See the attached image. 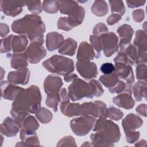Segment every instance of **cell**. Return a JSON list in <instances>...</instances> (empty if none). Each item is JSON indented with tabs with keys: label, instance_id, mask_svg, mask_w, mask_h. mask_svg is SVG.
<instances>
[{
	"label": "cell",
	"instance_id": "obj_7",
	"mask_svg": "<svg viewBox=\"0 0 147 147\" xmlns=\"http://www.w3.org/2000/svg\"><path fill=\"white\" fill-rule=\"evenodd\" d=\"M89 92V84L77 78L68 87V95L72 101H76L84 97L87 98Z\"/></svg>",
	"mask_w": 147,
	"mask_h": 147
},
{
	"label": "cell",
	"instance_id": "obj_47",
	"mask_svg": "<svg viewBox=\"0 0 147 147\" xmlns=\"http://www.w3.org/2000/svg\"><path fill=\"white\" fill-rule=\"evenodd\" d=\"M121 19V16L118 14H113L112 15L109 17L107 20V22L109 25H111L117 23Z\"/></svg>",
	"mask_w": 147,
	"mask_h": 147
},
{
	"label": "cell",
	"instance_id": "obj_26",
	"mask_svg": "<svg viewBox=\"0 0 147 147\" xmlns=\"http://www.w3.org/2000/svg\"><path fill=\"white\" fill-rule=\"evenodd\" d=\"M77 47L76 42L71 38L66 39L59 49V53L62 55L73 56Z\"/></svg>",
	"mask_w": 147,
	"mask_h": 147
},
{
	"label": "cell",
	"instance_id": "obj_51",
	"mask_svg": "<svg viewBox=\"0 0 147 147\" xmlns=\"http://www.w3.org/2000/svg\"><path fill=\"white\" fill-rule=\"evenodd\" d=\"M4 27H3V25L2 24V23L1 24V29L3 30H1V36L2 37H3L4 36L6 35L9 31V27L8 26L6 25V24H5V28H3Z\"/></svg>",
	"mask_w": 147,
	"mask_h": 147
},
{
	"label": "cell",
	"instance_id": "obj_2",
	"mask_svg": "<svg viewBox=\"0 0 147 147\" xmlns=\"http://www.w3.org/2000/svg\"><path fill=\"white\" fill-rule=\"evenodd\" d=\"M91 139L95 146H113L120 139V131L117 125L110 120L98 119L95 123Z\"/></svg>",
	"mask_w": 147,
	"mask_h": 147
},
{
	"label": "cell",
	"instance_id": "obj_48",
	"mask_svg": "<svg viewBox=\"0 0 147 147\" xmlns=\"http://www.w3.org/2000/svg\"><path fill=\"white\" fill-rule=\"evenodd\" d=\"M126 3L127 4L128 7H131V8H134L143 5L145 3V1H126Z\"/></svg>",
	"mask_w": 147,
	"mask_h": 147
},
{
	"label": "cell",
	"instance_id": "obj_10",
	"mask_svg": "<svg viewBox=\"0 0 147 147\" xmlns=\"http://www.w3.org/2000/svg\"><path fill=\"white\" fill-rule=\"evenodd\" d=\"M76 68L80 75L87 79L94 78L98 75L96 65L90 61H78Z\"/></svg>",
	"mask_w": 147,
	"mask_h": 147
},
{
	"label": "cell",
	"instance_id": "obj_1",
	"mask_svg": "<svg viewBox=\"0 0 147 147\" xmlns=\"http://www.w3.org/2000/svg\"><path fill=\"white\" fill-rule=\"evenodd\" d=\"M41 95L37 86L22 88L14 100L10 114L20 123L29 113H36L41 108Z\"/></svg>",
	"mask_w": 147,
	"mask_h": 147
},
{
	"label": "cell",
	"instance_id": "obj_23",
	"mask_svg": "<svg viewBox=\"0 0 147 147\" xmlns=\"http://www.w3.org/2000/svg\"><path fill=\"white\" fill-rule=\"evenodd\" d=\"M90 114L100 119H106V105L102 102L97 100L91 103L90 106Z\"/></svg>",
	"mask_w": 147,
	"mask_h": 147
},
{
	"label": "cell",
	"instance_id": "obj_29",
	"mask_svg": "<svg viewBox=\"0 0 147 147\" xmlns=\"http://www.w3.org/2000/svg\"><path fill=\"white\" fill-rule=\"evenodd\" d=\"M79 6L75 1H59V9L60 11L65 14L69 16Z\"/></svg>",
	"mask_w": 147,
	"mask_h": 147
},
{
	"label": "cell",
	"instance_id": "obj_38",
	"mask_svg": "<svg viewBox=\"0 0 147 147\" xmlns=\"http://www.w3.org/2000/svg\"><path fill=\"white\" fill-rule=\"evenodd\" d=\"M123 113L119 109L113 106L106 109L107 117L111 119L118 121L123 117Z\"/></svg>",
	"mask_w": 147,
	"mask_h": 147
},
{
	"label": "cell",
	"instance_id": "obj_49",
	"mask_svg": "<svg viewBox=\"0 0 147 147\" xmlns=\"http://www.w3.org/2000/svg\"><path fill=\"white\" fill-rule=\"evenodd\" d=\"M146 105L145 104H141L139 105V106L137 107L136 109L137 112L144 117H146Z\"/></svg>",
	"mask_w": 147,
	"mask_h": 147
},
{
	"label": "cell",
	"instance_id": "obj_15",
	"mask_svg": "<svg viewBox=\"0 0 147 147\" xmlns=\"http://www.w3.org/2000/svg\"><path fill=\"white\" fill-rule=\"evenodd\" d=\"M122 123L126 134L135 131L142 125L143 121L138 115L131 113L123 119Z\"/></svg>",
	"mask_w": 147,
	"mask_h": 147
},
{
	"label": "cell",
	"instance_id": "obj_14",
	"mask_svg": "<svg viewBox=\"0 0 147 147\" xmlns=\"http://www.w3.org/2000/svg\"><path fill=\"white\" fill-rule=\"evenodd\" d=\"M62 85L63 82L60 78L55 75H49L44 80V88L47 95L57 94L59 93Z\"/></svg>",
	"mask_w": 147,
	"mask_h": 147
},
{
	"label": "cell",
	"instance_id": "obj_9",
	"mask_svg": "<svg viewBox=\"0 0 147 147\" xmlns=\"http://www.w3.org/2000/svg\"><path fill=\"white\" fill-rule=\"evenodd\" d=\"M102 48L106 57H110L117 50L118 39L113 32L102 34L100 36Z\"/></svg>",
	"mask_w": 147,
	"mask_h": 147
},
{
	"label": "cell",
	"instance_id": "obj_40",
	"mask_svg": "<svg viewBox=\"0 0 147 147\" xmlns=\"http://www.w3.org/2000/svg\"><path fill=\"white\" fill-rule=\"evenodd\" d=\"M13 36L10 35L6 38L1 40V53L10 52L11 49V41Z\"/></svg>",
	"mask_w": 147,
	"mask_h": 147
},
{
	"label": "cell",
	"instance_id": "obj_3",
	"mask_svg": "<svg viewBox=\"0 0 147 147\" xmlns=\"http://www.w3.org/2000/svg\"><path fill=\"white\" fill-rule=\"evenodd\" d=\"M11 29L15 33L26 36L31 41H44L45 25L37 14L26 15L24 17L13 21Z\"/></svg>",
	"mask_w": 147,
	"mask_h": 147
},
{
	"label": "cell",
	"instance_id": "obj_37",
	"mask_svg": "<svg viewBox=\"0 0 147 147\" xmlns=\"http://www.w3.org/2000/svg\"><path fill=\"white\" fill-rule=\"evenodd\" d=\"M109 3L111 6L112 13H118V14L122 16L125 11V8L123 2L121 1H109Z\"/></svg>",
	"mask_w": 147,
	"mask_h": 147
},
{
	"label": "cell",
	"instance_id": "obj_39",
	"mask_svg": "<svg viewBox=\"0 0 147 147\" xmlns=\"http://www.w3.org/2000/svg\"><path fill=\"white\" fill-rule=\"evenodd\" d=\"M29 10L34 14L40 13L42 10V6L40 1H28L25 2Z\"/></svg>",
	"mask_w": 147,
	"mask_h": 147
},
{
	"label": "cell",
	"instance_id": "obj_12",
	"mask_svg": "<svg viewBox=\"0 0 147 147\" xmlns=\"http://www.w3.org/2000/svg\"><path fill=\"white\" fill-rule=\"evenodd\" d=\"M25 4V2L21 1H1V9L6 15L15 17L22 11V7Z\"/></svg>",
	"mask_w": 147,
	"mask_h": 147
},
{
	"label": "cell",
	"instance_id": "obj_30",
	"mask_svg": "<svg viewBox=\"0 0 147 147\" xmlns=\"http://www.w3.org/2000/svg\"><path fill=\"white\" fill-rule=\"evenodd\" d=\"M133 93L136 99L141 100L142 98L146 97V82L139 81L136 83L133 87Z\"/></svg>",
	"mask_w": 147,
	"mask_h": 147
},
{
	"label": "cell",
	"instance_id": "obj_4",
	"mask_svg": "<svg viewBox=\"0 0 147 147\" xmlns=\"http://www.w3.org/2000/svg\"><path fill=\"white\" fill-rule=\"evenodd\" d=\"M42 66L49 72L64 76L74 70V63L71 59L57 55L44 61Z\"/></svg>",
	"mask_w": 147,
	"mask_h": 147
},
{
	"label": "cell",
	"instance_id": "obj_16",
	"mask_svg": "<svg viewBox=\"0 0 147 147\" xmlns=\"http://www.w3.org/2000/svg\"><path fill=\"white\" fill-rule=\"evenodd\" d=\"M30 72L28 68L20 69L9 73L7 81L12 84H26L29 79Z\"/></svg>",
	"mask_w": 147,
	"mask_h": 147
},
{
	"label": "cell",
	"instance_id": "obj_18",
	"mask_svg": "<svg viewBox=\"0 0 147 147\" xmlns=\"http://www.w3.org/2000/svg\"><path fill=\"white\" fill-rule=\"evenodd\" d=\"M117 32L120 37L119 46L121 51H123L130 42L133 34V29L131 26L124 24L117 29Z\"/></svg>",
	"mask_w": 147,
	"mask_h": 147
},
{
	"label": "cell",
	"instance_id": "obj_34",
	"mask_svg": "<svg viewBox=\"0 0 147 147\" xmlns=\"http://www.w3.org/2000/svg\"><path fill=\"white\" fill-rule=\"evenodd\" d=\"M36 116L37 118L43 123L49 122L52 118V114L48 109L44 107L40 108L36 113Z\"/></svg>",
	"mask_w": 147,
	"mask_h": 147
},
{
	"label": "cell",
	"instance_id": "obj_42",
	"mask_svg": "<svg viewBox=\"0 0 147 147\" xmlns=\"http://www.w3.org/2000/svg\"><path fill=\"white\" fill-rule=\"evenodd\" d=\"M90 40L92 46L94 48L98 53H99L102 50L99 36L97 35L91 36Z\"/></svg>",
	"mask_w": 147,
	"mask_h": 147
},
{
	"label": "cell",
	"instance_id": "obj_25",
	"mask_svg": "<svg viewBox=\"0 0 147 147\" xmlns=\"http://www.w3.org/2000/svg\"><path fill=\"white\" fill-rule=\"evenodd\" d=\"M28 59L25 53H14L11 59V66L17 69L26 68L28 65Z\"/></svg>",
	"mask_w": 147,
	"mask_h": 147
},
{
	"label": "cell",
	"instance_id": "obj_31",
	"mask_svg": "<svg viewBox=\"0 0 147 147\" xmlns=\"http://www.w3.org/2000/svg\"><path fill=\"white\" fill-rule=\"evenodd\" d=\"M99 80L104 84L105 86L109 88L115 86V84L119 80V78L115 71L110 74L100 76Z\"/></svg>",
	"mask_w": 147,
	"mask_h": 147
},
{
	"label": "cell",
	"instance_id": "obj_45",
	"mask_svg": "<svg viewBox=\"0 0 147 147\" xmlns=\"http://www.w3.org/2000/svg\"><path fill=\"white\" fill-rule=\"evenodd\" d=\"M133 18L135 21L140 22L144 18V11L142 9H137L133 11Z\"/></svg>",
	"mask_w": 147,
	"mask_h": 147
},
{
	"label": "cell",
	"instance_id": "obj_11",
	"mask_svg": "<svg viewBox=\"0 0 147 147\" xmlns=\"http://www.w3.org/2000/svg\"><path fill=\"white\" fill-rule=\"evenodd\" d=\"M133 45L138 51L141 63H146L147 37L145 32L142 30H138L136 32Z\"/></svg>",
	"mask_w": 147,
	"mask_h": 147
},
{
	"label": "cell",
	"instance_id": "obj_20",
	"mask_svg": "<svg viewBox=\"0 0 147 147\" xmlns=\"http://www.w3.org/2000/svg\"><path fill=\"white\" fill-rule=\"evenodd\" d=\"M94 57L95 53L92 46L86 41L81 42L76 57L78 61H90L93 60Z\"/></svg>",
	"mask_w": 147,
	"mask_h": 147
},
{
	"label": "cell",
	"instance_id": "obj_24",
	"mask_svg": "<svg viewBox=\"0 0 147 147\" xmlns=\"http://www.w3.org/2000/svg\"><path fill=\"white\" fill-rule=\"evenodd\" d=\"M28 44L25 36H13L11 41V48L14 53H17L24 51Z\"/></svg>",
	"mask_w": 147,
	"mask_h": 147
},
{
	"label": "cell",
	"instance_id": "obj_44",
	"mask_svg": "<svg viewBox=\"0 0 147 147\" xmlns=\"http://www.w3.org/2000/svg\"><path fill=\"white\" fill-rule=\"evenodd\" d=\"M108 32V29L106 26L103 23H99L97 24L93 30V33L95 35L102 34Z\"/></svg>",
	"mask_w": 147,
	"mask_h": 147
},
{
	"label": "cell",
	"instance_id": "obj_36",
	"mask_svg": "<svg viewBox=\"0 0 147 147\" xmlns=\"http://www.w3.org/2000/svg\"><path fill=\"white\" fill-rule=\"evenodd\" d=\"M43 9L49 13H56L59 9V1H45L43 2Z\"/></svg>",
	"mask_w": 147,
	"mask_h": 147
},
{
	"label": "cell",
	"instance_id": "obj_5",
	"mask_svg": "<svg viewBox=\"0 0 147 147\" xmlns=\"http://www.w3.org/2000/svg\"><path fill=\"white\" fill-rule=\"evenodd\" d=\"M95 119L90 115L74 118L71 120L70 126L72 131L78 136H84L87 134L94 126Z\"/></svg>",
	"mask_w": 147,
	"mask_h": 147
},
{
	"label": "cell",
	"instance_id": "obj_22",
	"mask_svg": "<svg viewBox=\"0 0 147 147\" xmlns=\"http://www.w3.org/2000/svg\"><path fill=\"white\" fill-rule=\"evenodd\" d=\"M113 102L120 107L126 109H130L133 107L135 102L131 96V94L125 92L118 95L114 98Z\"/></svg>",
	"mask_w": 147,
	"mask_h": 147
},
{
	"label": "cell",
	"instance_id": "obj_17",
	"mask_svg": "<svg viewBox=\"0 0 147 147\" xmlns=\"http://www.w3.org/2000/svg\"><path fill=\"white\" fill-rule=\"evenodd\" d=\"M20 129V124L16 119L7 117L1 124V132L7 137H13L17 134Z\"/></svg>",
	"mask_w": 147,
	"mask_h": 147
},
{
	"label": "cell",
	"instance_id": "obj_32",
	"mask_svg": "<svg viewBox=\"0 0 147 147\" xmlns=\"http://www.w3.org/2000/svg\"><path fill=\"white\" fill-rule=\"evenodd\" d=\"M91 11L96 16H105L108 12V7L106 2L103 1H95L91 7Z\"/></svg>",
	"mask_w": 147,
	"mask_h": 147
},
{
	"label": "cell",
	"instance_id": "obj_6",
	"mask_svg": "<svg viewBox=\"0 0 147 147\" xmlns=\"http://www.w3.org/2000/svg\"><path fill=\"white\" fill-rule=\"evenodd\" d=\"M91 103L86 102L80 105L79 103H70L69 101L61 102L60 109L64 115L70 117L75 115H88L90 114Z\"/></svg>",
	"mask_w": 147,
	"mask_h": 147
},
{
	"label": "cell",
	"instance_id": "obj_46",
	"mask_svg": "<svg viewBox=\"0 0 147 147\" xmlns=\"http://www.w3.org/2000/svg\"><path fill=\"white\" fill-rule=\"evenodd\" d=\"M140 137V132L138 131H135L132 133L126 134V141L130 144L134 143L136 142Z\"/></svg>",
	"mask_w": 147,
	"mask_h": 147
},
{
	"label": "cell",
	"instance_id": "obj_13",
	"mask_svg": "<svg viewBox=\"0 0 147 147\" xmlns=\"http://www.w3.org/2000/svg\"><path fill=\"white\" fill-rule=\"evenodd\" d=\"M114 68V71L118 78L124 79L128 84H130L134 82L133 71L130 65L124 63L117 62L115 63Z\"/></svg>",
	"mask_w": 147,
	"mask_h": 147
},
{
	"label": "cell",
	"instance_id": "obj_41",
	"mask_svg": "<svg viewBox=\"0 0 147 147\" xmlns=\"http://www.w3.org/2000/svg\"><path fill=\"white\" fill-rule=\"evenodd\" d=\"M146 69L145 63H140L136 68V76L137 79L140 81H146Z\"/></svg>",
	"mask_w": 147,
	"mask_h": 147
},
{
	"label": "cell",
	"instance_id": "obj_33",
	"mask_svg": "<svg viewBox=\"0 0 147 147\" xmlns=\"http://www.w3.org/2000/svg\"><path fill=\"white\" fill-rule=\"evenodd\" d=\"M90 92L87 98H92L94 96H99L103 93V89L100 83L95 80H92L89 83Z\"/></svg>",
	"mask_w": 147,
	"mask_h": 147
},
{
	"label": "cell",
	"instance_id": "obj_19",
	"mask_svg": "<svg viewBox=\"0 0 147 147\" xmlns=\"http://www.w3.org/2000/svg\"><path fill=\"white\" fill-rule=\"evenodd\" d=\"M2 98L9 100H14L18 93L22 90V88L14 86L8 82L4 81L1 83Z\"/></svg>",
	"mask_w": 147,
	"mask_h": 147
},
{
	"label": "cell",
	"instance_id": "obj_21",
	"mask_svg": "<svg viewBox=\"0 0 147 147\" xmlns=\"http://www.w3.org/2000/svg\"><path fill=\"white\" fill-rule=\"evenodd\" d=\"M64 41L63 36L56 32H50L47 35L46 45L47 49L50 51L60 48Z\"/></svg>",
	"mask_w": 147,
	"mask_h": 147
},
{
	"label": "cell",
	"instance_id": "obj_43",
	"mask_svg": "<svg viewBox=\"0 0 147 147\" xmlns=\"http://www.w3.org/2000/svg\"><path fill=\"white\" fill-rule=\"evenodd\" d=\"M100 71L104 75H108L114 71V66L112 63H105L100 66Z\"/></svg>",
	"mask_w": 147,
	"mask_h": 147
},
{
	"label": "cell",
	"instance_id": "obj_35",
	"mask_svg": "<svg viewBox=\"0 0 147 147\" xmlns=\"http://www.w3.org/2000/svg\"><path fill=\"white\" fill-rule=\"evenodd\" d=\"M59 102H60V98L59 93L57 94L48 95L45 103L48 106L53 109L54 111H56Z\"/></svg>",
	"mask_w": 147,
	"mask_h": 147
},
{
	"label": "cell",
	"instance_id": "obj_8",
	"mask_svg": "<svg viewBox=\"0 0 147 147\" xmlns=\"http://www.w3.org/2000/svg\"><path fill=\"white\" fill-rule=\"evenodd\" d=\"M44 41L36 40L31 41L25 53L28 60L30 63H38L46 55L47 52L42 46Z\"/></svg>",
	"mask_w": 147,
	"mask_h": 147
},
{
	"label": "cell",
	"instance_id": "obj_28",
	"mask_svg": "<svg viewBox=\"0 0 147 147\" xmlns=\"http://www.w3.org/2000/svg\"><path fill=\"white\" fill-rule=\"evenodd\" d=\"M21 129L28 132H34L37 130L39 125L36 119L32 115H28L22 121L20 122Z\"/></svg>",
	"mask_w": 147,
	"mask_h": 147
},
{
	"label": "cell",
	"instance_id": "obj_27",
	"mask_svg": "<svg viewBox=\"0 0 147 147\" xmlns=\"http://www.w3.org/2000/svg\"><path fill=\"white\" fill-rule=\"evenodd\" d=\"M20 138L22 142L25 143L24 146H39L38 137L35 132H28L21 129Z\"/></svg>",
	"mask_w": 147,
	"mask_h": 147
},
{
	"label": "cell",
	"instance_id": "obj_50",
	"mask_svg": "<svg viewBox=\"0 0 147 147\" xmlns=\"http://www.w3.org/2000/svg\"><path fill=\"white\" fill-rule=\"evenodd\" d=\"M77 78H78V76L76 74L71 73V74H69L64 76V80L67 82H68L74 80V79H75Z\"/></svg>",
	"mask_w": 147,
	"mask_h": 147
}]
</instances>
